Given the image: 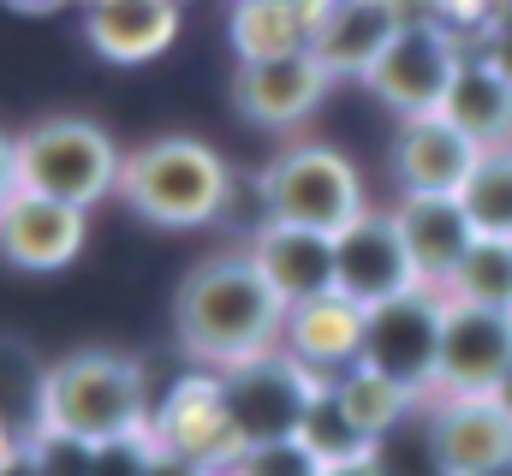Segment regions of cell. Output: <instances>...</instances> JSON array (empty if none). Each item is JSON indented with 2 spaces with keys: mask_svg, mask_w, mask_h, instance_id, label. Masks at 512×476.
<instances>
[{
  "mask_svg": "<svg viewBox=\"0 0 512 476\" xmlns=\"http://www.w3.org/2000/svg\"><path fill=\"white\" fill-rule=\"evenodd\" d=\"M382 476H447L441 465V447H435V417H429V399L399 423V429H387L382 441H376V453H370Z\"/></svg>",
  "mask_w": 512,
  "mask_h": 476,
  "instance_id": "4316f807",
  "label": "cell"
},
{
  "mask_svg": "<svg viewBox=\"0 0 512 476\" xmlns=\"http://www.w3.org/2000/svg\"><path fill=\"white\" fill-rule=\"evenodd\" d=\"M429 417L447 476H483L512 459V417L495 393H435Z\"/></svg>",
  "mask_w": 512,
  "mask_h": 476,
  "instance_id": "9a60e30c",
  "label": "cell"
},
{
  "mask_svg": "<svg viewBox=\"0 0 512 476\" xmlns=\"http://www.w3.org/2000/svg\"><path fill=\"white\" fill-rule=\"evenodd\" d=\"M149 476H221V471H209V465H197V459H185V453H155V465H149Z\"/></svg>",
  "mask_w": 512,
  "mask_h": 476,
  "instance_id": "1f68e13d",
  "label": "cell"
},
{
  "mask_svg": "<svg viewBox=\"0 0 512 476\" xmlns=\"http://www.w3.org/2000/svg\"><path fill=\"white\" fill-rule=\"evenodd\" d=\"M84 238H90V209L54 203L24 185L0 203V262H12L24 274H54L66 262H78Z\"/></svg>",
  "mask_w": 512,
  "mask_h": 476,
  "instance_id": "8fae6325",
  "label": "cell"
},
{
  "mask_svg": "<svg viewBox=\"0 0 512 476\" xmlns=\"http://www.w3.org/2000/svg\"><path fill=\"white\" fill-rule=\"evenodd\" d=\"M322 476H382L376 459H352V465H322Z\"/></svg>",
  "mask_w": 512,
  "mask_h": 476,
  "instance_id": "836d02e7",
  "label": "cell"
},
{
  "mask_svg": "<svg viewBox=\"0 0 512 476\" xmlns=\"http://www.w3.org/2000/svg\"><path fill=\"white\" fill-rule=\"evenodd\" d=\"M507 6H512V0H507Z\"/></svg>",
  "mask_w": 512,
  "mask_h": 476,
  "instance_id": "74e56055",
  "label": "cell"
},
{
  "mask_svg": "<svg viewBox=\"0 0 512 476\" xmlns=\"http://www.w3.org/2000/svg\"><path fill=\"white\" fill-rule=\"evenodd\" d=\"M441 328H447V292L417 286L405 298H387L364 310V346L358 363L405 387L411 399H435L441 381Z\"/></svg>",
  "mask_w": 512,
  "mask_h": 476,
  "instance_id": "8992f818",
  "label": "cell"
},
{
  "mask_svg": "<svg viewBox=\"0 0 512 476\" xmlns=\"http://www.w3.org/2000/svg\"><path fill=\"white\" fill-rule=\"evenodd\" d=\"M233 185L239 179L227 173V161L197 137H149L126 149L120 167V203L149 227H173V233L227 221Z\"/></svg>",
  "mask_w": 512,
  "mask_h": 476,
  "instance_id": "7a4b0ae2",
  "label": "cell"
},
{
  "mask_svg": "<svg viewBox=\"0 0 512 476\" xmlns=\"http://www.w3.org/2000/svg\"><path fill=\"white\" fill-rule=\"evenodd\" d=\"M441 114L453 119L465 137H477L483 149H512V84L483 60V54H465Z\"/></svg>",
  "mask_w": 512,
  "mask_h": 476,
  "instance_id": "44dd1931",
  "label": "cell"
},
{
  "mask_svg": "<svg viewBox=\"0 0 512 476\" xmlns=\"http://www.w3.org/2000/svg\"><path fill=\"white\" fill-rule=\"evenodd\" d=\"M405 30V6L399 0H334L316 12V36L310 54L328 66V78H370L387 42Z\"/></svg>",
  "mask_w": 512,
  "mask_h": 476,
  "instance_id": "2e32d148",
  "label": "cell"
},
{
  "mask_svg": "<svg viewBox=\"0 0 512 476\" xmlns=\"http://www.w3.org/2000/svg\"><path fill=\"white\" fill-rule=\"evenodd\" d=\"M417 286H423V274L399 238L393 209H364L352 227L334 233V292L352 298L358 310H376V304L405 298Z\"/></svg>",
  "mask_w": 512,
  "mask_h": 476,
  "instance_id": "9c48e42d",
  "label": "cell"
},
{
  "mask_svg": "<svg viewBox=\"0 0 512 476\" xmlns=\"http://www.w3.org/2000/svg\"><path fill=\"white\" fill-rule=\"evenodd\" d=\"M495 399H501V411H507V417H512V369H507V375H501V387H495Z\"/></svg>",
  "mask_w": 512,
  "mask_h": 476,
  "instance_id": "e575fe53",
  "label": "cell"
},
{
  "mask_svg": "<svg viewBox=\"0 0 512 476\" xmlns=\"http://www.w3.org/2000/svg\"><path fill=\"white\" fill-rule=\"evenodd\" d=\"M483 476H512V459H507V465H495V471H483Z\"/></svg>",
  "mask_w": 512,
  "mask_h": 476,
  "instance_id": "8d00e7d4",
  "label": "cell"
},
{
  "mask_svg": "<svg viewBox=\"0 0 512 476\" xmlns=\"http://www.w3.org/2000/svg\"><path fill=\"white\" fill-rule=\"evenodd\" d=\"M149 417L155 411H149V381H143L137 357L84 346V352H66L60 363L42 369L36 423H48L60 435H78V441L102 447V441L149 429Z\"/></svg>",
  "mask_w": 512,
  "mask_h": 476,
  "instance_id": "3957f363",
  "label": "cell"
},
{
  "mask_svg": "<svg viewBox=\"0 0 512 476\" xmlns=\"http://www.w3.org/2000/svg\"><path fill=\"white\" fill-rule=\"evenodd\" d=\"M316 12L298 0H233V48L239 60H286L310 54Z\"/></svg>",
  "mask_w": 512,
  "mask_h": 476,
  "instance_id": "7402d4cb",
  "label": "cell"
},
{
  "mask_svg": "<svg viewBox=\"0 0 512 476\" xmlns=\"http://www.w3.org/2000/svg\"><path fill=\"white\" fill-rule=\"evenodd\" d=\"M155 453H161L155 429H137V435H120V441H102V447H96V465H90V476H149Z\"/></svg>",
  "mask_w": 512,
  "mask_h": 476,
  "instance_id": "f546056e",
  "label": "cell"
},
{
  "mask_svg": "<svg viewBox=\"0 0 512 476\" xmlns=\"http://www.w3.org/2000/svg\"><path fill=\"white\" fill-rule=\"evenodd\" d=\"M447 298L512 316V238H477L471 256L459 262V274L447 280Z\"/></svg>",
  "mask_w": 512,
  "mask_h": 476,
  "instance_id": "cb8c5ba5",
  "label": "cell"
},
{
  "mask_svg": "<svg viewBox=\"0 0 512 476\" xmlns=\"http://www.w3.org/2000/svg\"><path fill=\"white\" fill-rule=\"evenodd\" d=\"M393 221H399V238H405V250H411L423 286H435V292H447V280L459 274V262H465L471 244L483 238L477 221L465 215V203L447 197V191H399Z\"/></svg>",
  "mask_w": 512,
  "mask_h": 476,
  "instance_id": "5bb4252c",
  "label": "cell"
},
{
  "mask_svg": "<svg viewBox=\"0 0 512 476\" xmlns=\"http://www.w3.org/2000/svg\"><path fill=\"white\" fill-rule=\"evenodd\" d=\"M221 476H322L304 441H262V447H239V459Z\"/></svg>",
  "mask_w": 512,
  "mask_h": 476,
  "instance_id": "f1b7e54d",
  "label": "cell"
},
{
  "mask_svg": "<svg viewBox=\"0 0 512 476\" xmlns=\"http://www.w3.org/2000/svg\"><path fill=\"white\" fill-rule=\"evenodd\" d=\"M126 155L96 119H36L18 131V185L42 191L72 209H96L102 197H120Z\"/></svg>",
  "mask_w": 512,
  "mask_h": 476,
  "instance_id": "5b68a950",
  "label": "cell"
},
{
  "mask_svg": "<svg viewBox=\"0 0 512 476\" xmlns=\"http://www.w3.org/2000/svg\"><path fill=\"white\" fill-rule=\"evenodd\" d=\"M459 66H465V54H459V42H453L441 24L405 18V30L387 42V54L376 60V72H370L364 84H370V96H376L382 108H393L399 119H423V114H441V102H447Z\"/></svg>",
  "mask_w": 512,
  "mask_h": 476,
  "instance_id": "ba28073f",
  "label": "cell"
},
{
  "mask_svg": "<svg viewBox=\"0 0 512 476\" xmlns=\"http://www.w3.org/2000/svg\"><path fill=\"white\" fill-rule=\"evenodd\" d=\"M334 90L328 66L316 54H286V60H239L233 78V108L251 125L268 131H292L322 108V96Z\"/></svg>",
  "mask_w": 512,
  "mask_h": 476,
  "instance_id": "7c38bea8",
  "label": "cell"
},
{
  "mask_svg": "<svg viewBox=\"0 0 512 476\" xmlns=\"http://www.w3.org/2000/svg\"><path fill=\"white\" fill-rule=\"evenodd\" d=\"M328 387H334V393L346 399V411H352V417H358V423H364V429H370L376 441H382L387 429H399V423H405V417H411V411L423 405V399H411L405 387H393L387 375H376V369H364V363L340 369V375H334Z\"/></svg>",
  "mask_w": 512,
  "mask_h": 476,
  "instance_id": "d4e9b609",
  "label": "cell"
},
{
  "mask_svg": "<svg viewBox=\"0 0 512 476\" xmlns=\"http://www.w3.org/2000/svg\"><path fill=\"white\" fill-rule=\"evenodd\" d=\"M245 256L256 262V274L280 292V304H286V310L334 292V233L262 221V227L245 238Z\"/></svg>",
  "mask_w": 512,
  "mask_h": 476,
  "instance_id": "ac0fdd59",
  "label": "cell"
},
{
  "mask_svg": "<svg viewBox=\"0 0 512 476\" xmlns=\"http://www.w3.org/2000/svg\"><path fill=\"white\" fill-rule=\"evenodd\" d=\"M173 328H179V346L197 363L233 369L245 357L280 346L286 304L256 274V262L245 250H227V256H203L179 280V292H173Z\"/></svg>",
  "mask_w": 512,
  "mask_h": 476,
  "instance_id": "6da1fadb",
  "label": "cell"
},
{
  "mask_svg": "<svg viewBox=\"0 0 512 476\" xmlns=\"http://www.w3.org/2000/svg\"><path fill=\"white\" fill-rule=\"evenodd\" d=\"M483 60L512 84V6H507V18H495V30L483 36Z\"/></svg>",
  "mask_w": 512,
  "mask_h": 476,
  "instance_id": "4dcf8cb0",
  "label": "cell"
},
{
  "mask_svg": "<svg viewBox=\"0 0 512 476\" xmlns=\"http://www.w3.org/2000/svg\"><path fill=\"white\" fill-rule=\"evenodd\" d=\"M256 197H262L268 221H280V227H316V233H340V227H352L370 209L358 167L334 143H316V137L286 143L256 173Z\"/></svg>",
  "mask_w": 512,
  "mask_h": 476,
  "instance_id": "277c9868",
  "label": "cell"
},
{
  "mask_svg": "<svg viewBox=\"0 0 512 476\" xmlns=\"http://www.w3.org/2000/svg\"><path fill=\"white\" fill-rule=\"evenodd\" d=\"M24 459H30V471H36V476H90L96 447H90V441H78V435H60V429L36 423V429H30V441H24Z\"/></svg>",
  "mask_w": 512,
  "mask_h": 476,
  "instance_id": "83f0119b",
  "label": "cell"
},
{
  "mask_svg": "<svg viewBox=\"0 0 512 476\" xmlns=\"http://www.w3.org/2000/svg\"><path fill=\"white\" fill-rule=\"evenodd\" d=\"M18 191V137H6L0 131V203Z\"/></svg>",
  "mask_w": 512,
  "mask_h": 476,
  "instance_id": "d6a6232c",
  "label": "cell"
},
{
  "mask_svg": "<svg viewBox=\"0 0 512 476\" xmlns=\"http://www.w3.org/2000/svg\"><path fill=\"white\" fill-rule=\"evenodd\" d=\"M459 203H465V215L477 221L483 238H512V149H483Z\"/></svg>",
  "mask_w": 512,
  "mask_h": 476,
  "instance_id": "484cf974",
  "label": "cell"
},
{
  "mask_svg": "<svg viewBox=\"0 0 512 476\" xmlns=\"http://www.w3.org/2000/svg\"><path fill=\"white\" fill-rule=\"evenodd\" d=\"M298 6H310V12H322V6H334V0H298Z\"/></svg>",
  "mask_w": 512,
  "mask_h": 476,
  "instance_id": "d590c367",
  "label": "cell"
},
{
  "mask_svg": "<svg viewBox=\"0 0 512 476\" xmlns=\"http://www.w3.org/2000/svg\"><path fill=\"white\" fill-rule=\"evenodd\" d=\"M215 375H221L227 417H233V429H239L245 447L298 441L304 411H310V399H316V387H322L286 346L256 352V357H245V363H233V369H215Z\"/></svg>",
  "mask_w": 512,
  "mask_h": 476,
  "instance_id": "52a82bcc",
  "label": "cell"
},
{
  "mask_svg": "<svg viewBox=\"0 0 512 476\" xmlns=\"http://www.w3.org/2000/svg\"><path fill=\"white\" fill-rule=\"evenodd\" d=\"M298 441L310 447V459H316V465H352V459H370V453H376V435L346 411V399H340L328 381L316 387V399H310V411H304Z\"/></svg>",
  "mask_w": 512,
  "mask_h": 476,
  "instance_id": "603a6c76",
  "label": "cell"
},
{
  "mask_svg": "<svg viewBox=\"0 0 512 476\" xmlns=\"http://www.w3.org/2000/svg\"><path fill=\"white\" fill-rule=\"evenodd\" d=\"M149 429H155V441L167 453H185V459H197L209 471H227L239 459V447H245L239 429H233V417H227V393H221V375L215 369L185 375L161 399V411L149 417Z\"/></svg>",
  "mask_w": 512,
  "mask_h": 476,
  "instance_id": "30bf717a",
  "label": "cell"
},
{
  "mask_svg": "<svg viewBox=\"0 0 512 476\" xmlns=\"http://www.w3.org/2000/svg\"><path fill=\"white\" fill-rule=\"evenodd\" d=\"M477 161H483V143L465 137L447 114L399 119V137H393L399 191H447V197H459L465 179L477 173Z\"/></svg>",
  "mask_w": 512,
  "mask_h": 476,
  "instance_id": "e0dca14e",
  "label": "cell"
},
{
  "mask_svg": "<svg viewBox=\"0 0 512 476\" xmlns=\"http://www.w3.org/2000/svg\"><path fill=\"white\" fill-rule=\"evenodd\" d=\"M84 36L102 60L143 66L173 48L179 36V0H90L84 6Z\"/></svg>",
  "mask_w": 512,
  "mask_h": 476,
  "instance_id": "ffe728a7",
  "label": "cell"
},
{
  "mask_svg": "<svg viewBox=\"0 0 512 476\" xmlns=\"http://www.w3.org/2000/svg\"><path fill=\"white\" fill-rule=\"evenodd\" d=\"M512 369V316L507 310H477L447 298V328H441V381L435 393H495Z\"/></svg>",
  "mask_w": 512,
  "mask_h": 476,
  "instance_id": "4fadbf2b",
  "label": "cell"
},
{
  "mask_svg": "<svg viewBox=\"0 0 512 476\" xmlns=\"http://www.w3.org/2000/svg\"><path fill=\"white\" fill-rule=\"evenodd\" d=\"M280 346L298 357L316 381H334L340 369L358 363V346H364V310L340 292L328 298H310V304H292L286 310V334Z\"/></svg>",
  "mask_w": 512,
  "mask_h": 476,
  "instance_id": "d6986e66",
  "label": "cell"
}]
</instances>
